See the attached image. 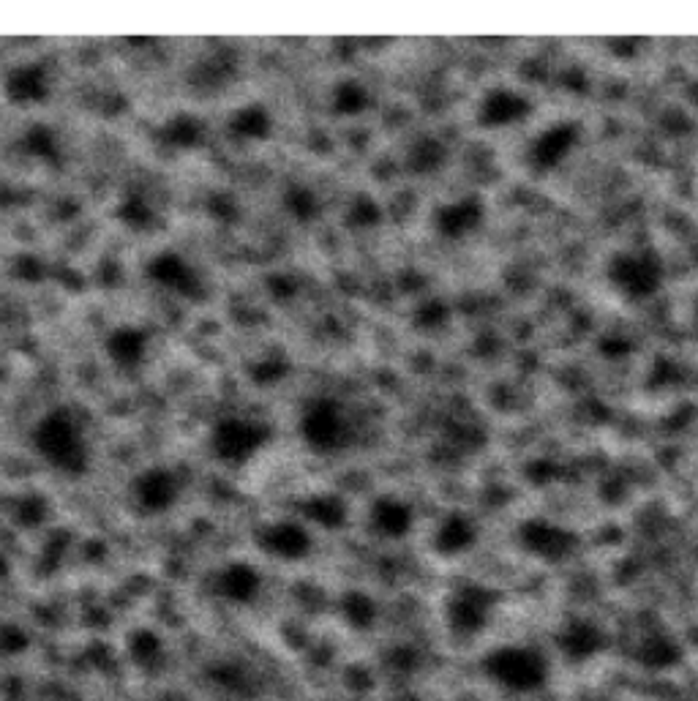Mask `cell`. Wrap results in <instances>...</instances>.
<instances>
[{
	"label": "cell",
	"instance_id": "1",
	"mask_svg": "<svg viewBox=\"0 0 698 701\" xmlns=\"http://www.w3.org/2000/svg\"><path fill=\"white\" fill-rule=\"evenodd\" d=\"M33 451L66 478H82L90 470V442L80 418L69 407L44 412L33 426Z\"/></svg>",
	"mask_w": 698,
	"mask_h": 701
},
{
	"label": "cell",
	"instance_id": "2",
	"mask_svg": "<svg viewBox=\"0 0 698 701\" xmlns=\"http://www.w3.org/2000/svg\"><path fill=\"white\" fill-rule=\"evenodd\" d=\"M483 671L494 685L510 693L540 691L549 680V661L543 652L524 644H505L483 658Z\"/></svg>",
	"mask_w": 698,
	"mask_h": 701
},
{
	"label": "cell",
	"instance_id": "3",
	"mask_svg": "<svg viewBox=\"0 0 698 701\" xmlns=\"http://www.w3.org/2000/svg\"><path fill=\"white\" fill-rule=\"evenodd\" d=\"M273 440V429L260 418L227 415L210 431V451L227 467H243L257 459Z\"/></svg>",
	"mask_w": 698,
	"mask_h": 701
},
{
	"label": "cell",
	"instance_id": "4",
	"mask_svg": "<svg viewBox=\"0 0 698 701\" xmlns=\"http://www.w3.org/2000/svg\"><path fill=\"white\" fill-rule=\"evenodd\" d=\"M300 437L306 448L320 456H333L349 448L352 442V421L339 399L320 396L306 404L300 415Z\"/></svg>",
	"mask_w": 698,
	"mask_h": 701
},
{
	"label": "cell",
	"instance_id": "5",
	"mask_svg": "<svg viewBox=\"0 0 698 701\" xmlns=\"http://www.w3.org/2000/svg\"><path fill=\"white\" fill-rule=\"evenodd\" d=\"M502 595L489 584L467 581L450 592L445 601V622L456 636H478L483 628H489L491 617L497 611Z\"/></svg>",
	"mask_w": 698,
	"mask_h": 701
},
{
	"label": "cell",
	"instance_id": "6",
	"mask_svg": "<svg viewBox=\"0 0 698 701\" xmlns=\"http://www.w3.org/2000/svg\"><path fill=\"white\" fill-rule=\"evenodd\" d=\"M609 281L630 301H649L658 295L666 268L655 251H619L609 262Z\"/></svg>",
	"mask_w": 698,
	"mask_h": 701
},
{
	"label": "cell",
	"instance_id": "7",
	"mask_svg": "<svg viewBox=\"0 0 698 701\" xmlns=\"http://www.w3.org/2000/svg\"><path fill=\"white\" fill-rule=\"evenodd\" d=\"M519 543L529 557L557 565L576 551L579 538H576V532H570L568 527L554 524L549 519H527L519 527Z\"/></svg>",
	"mask_w": 698,
	"mask_h": 701
},
{
	"label": "cell",
	"instance_id": "8",
	"mask_svg": "<svg viewBox=\"0 0 698 701\" xmlns=\"http://www.w3.org/2000/svg\"><path fill=\"white\" fill-rule=\"evenodd\" d=\"M180 491V478L170 467H148L131 483V500L145 516H161L178 505Z\"/></svg>",
	"mask_w": 698,
	"mask_h": 701
},
{
	"label": "cell",
	"instance_id": "9",
	"mask_svg": "<svg viewBox=\"0 0 698 701\" xmlns=\"http://www.w3.org/2000/svg\"><path fill=\"white\" fill-rule=\"evenodd\" d=\"M257 546L268 557L281 562H300L314 551V538L306 524L292 519L270 521L257 532Z\"/></svg>",
	"mask_w": 698,
	"mask_h": 701
},
{
	"label": "cell",
	"instance_id": "10",
	"mask_svg": "<svg viewBox=\"0 0 698 701\" xmlns=\"http://www.w3.org/2000/svg\"><path fill=\"white\" fill-rule=\"evenodd\" d=\"M150 281H156L164 290L175 292L180 298L189 301H202L205 298V284L197 268L186 257H180L178 251H161L148 262Z\"/></svg>",
	"mask_w": 698,
	"mask_h": 701
},
{
	"label": "cell",
	"instance_id": "11",
	"mask_svg": "<svg viewBox=\"0 0 698 701\" xmlns=\"http://www.w3.org/2000/svg\"><path fill=\"white\" fill-rule=\"evenodd\" d=\"M557 650L570 666H581L606 650V631L587 617H573L557 633Z\"/></svg>",
	"mask_w": 698,
	"mask_h": 701
},
{
	"label": "cell",
	"instance_id": "12",
	"mask_svg": "<svg viewBox=\"0 0 698 701\" xmlns=\"http://www.w3.org/2000/svg\"><path fill=\"white\" fill-rule=\"evenodd\" d=\"M3 96L17 107H33L50 99V69L44 63H20L3 74Z\"/></svg>",
	"mask_w": 698,
	"mask_h": 701
},
{
	"label": "cell",
	"instance_id": "13",
	"mask_svg": "<svg viewBox=\"0 0 698 701\" xmlns=\"http://www.w3.org/2000/svg\"><path fill=\"white\" fill-rule=\"evenodd\" d=\"M581 129L576 123H554L543 129L529 148V161L538 172L557 170L576 145H579Z\"/></svg>",
	"mask_w": 698,
	"mask_h": 701
},
{
	"label": "cell",
	"instance_id": "14",
	"mask_svg": "<svg viewBox=\"0 0 698 701\" xmlns=\"http://www.w3.org/2000/svg\"><path fill=\"white\" fill-rule=\"evenodd\" d=\"M486 219V205L480 197H461V200L445 202L434 213V230L445 241H461L478 230Z\"/></svg>",
	"mask_w": 698,
	"mask_h": 701
},
{
	"label": "cell",
	"instance_id": "15",
	"mask_svg": "<svg viewBox=\"0 0 698 701\" xmlns=\"http://www.w3.org/2000/svg\"><path fill=\"white\" fill-rule=\"evenodd\" d=\"M213 590L232 606H251L262 595V576L249 562H230L216 573Z\"/></svg>",
	"mask_w": 698,
	"mask_h": 701
},
{
	"label": "cell",
	"instance_id": "16",
	"mask_svg": "<svg viewBox=\"0 0 698 701\" xmlns=\"http://www.w3.org/2000/svg\"><path fill=\"white\" fill-rule=\"evenodd\" d=\"M532 110V104L524 93L510 88H491L478 107V123L483 129H505L513 123L524 121Z\"/></svg>",
	"mask_w": 698,
	"mask_h": 701
},
{
	"label": "cell",
	"instance_id": "17",
	"mask_svg": "<svg viewBox=\"0 0 698 701\" xmlns=\"http://www.w3.org/2000/svg\"><path fill=\"white\" fill-rule=\"evenodd\" d=\"M104 352L118 371H137L148 352V331L137 325H118L104 339Z\"/></svg>",
	"mask_w": 698,
	"mask_h": 701
},
{
	"label": "cell",
	"instance_id": "18",
	"mask_svg": "<svg viewBox=\"0 0 698 701\" xmlns=\"http://www.w3.org/2000/svg\"><path fill=\"white\" fill-rule=\"evenodd\" d=\"M369 524L379 538L401 541V538H407L409 532H412L415 511H412L409 502L399 500V497H379V500L371 505Z\"/></svg>",
	"mask_w": 698,
	"mask_h": 701
},
{
	"label": "cell",
	"instance_id": "19",
	"mask_svg": "<svg viewBox=\"0 0 698 701\" xmlns=\"http://www.w3.org/2000/svg\"><path fill=\"white\" fill-rule=\"evenodd\" d=\"M475 543H478V527H475V521L469 519V516H464V513H448L445 519L439 521L431 546H434V551H437L439 557L453 560V557L467 554Z\"/></svg>",
	"mask_w": 698,
	"mask_h": 701
},
{
	"label": "cell",
	"instance_id": "20",
	"mask_svg": "<svg viewBox=\"0 0 698 701\" xmlns=\"http://www.w3.org/2000/svg\"><path fill=\"white\" fill-rule=\"evenodd\" d=\"M126 652H129L131 663L137 669L148 671V674H156L167 663V644L153 628L131 631L129 641H126Z\"/></svg>",
	"mask_w": 698,
	"mask_h": 701
},
{
	"label": "cell",
	"instance_id": "21",
	"mask_svg": "<svg viewBox=\"0 0 698 701\" xmlns=\"http://www.w3.org/2000/svg\"><path fill=\"white\" fill-rule=\"evenodd\" d=\"M682 661L679 644L666 633H649L636 647V663L647 671H671Z\"/></svg>",
	"mask_w": 698,
	"mask_h": 701
},
{
	"label": "cell",
	"instance_id": "22",
	"mask_svg": "<svg viewBox=\"0 0 698 701\" xmlns=\"http://www.w3.org/2000/svg\"><path fill=\"white\" fill-rule=\"evenodd\" d=\"M238 71V63H235V55L227 50H216L205 55L202 61L194 63L189 80L197 85V88H221L235 77Z\"/></svg>",
	"mask_w": 698,
	"mask_h": 701
},
{
	"label": "cell",
	"instance_id": "23",
	"mask_svg": "<svg viewBox=\"0 0 698 701\" xmlns=\"http://www.w3.org/2000/svg\"><path fill=\"white\" fill-rule=\"evenodd\" d=\"M339 614L352 631H371L379 620V606L369 592L347 590L341 595Z\"/></svg>",
	"mask_w": 698,
	"mask_h": 701
},
{
	"label": "cell",
	"instance_id": "24",
	"mask_svg": "<svg viewBox=\"0 0 698 701\" xmlns=\"http://www.w3.org/2000/svg\"><path fill=\"white\" fill-rule=\"evenodd\" d=\"M208 680L232 696H251V691L257 688L254 671L240 661L213 663V666H208Z\"/></svg>",
	"mask_w": 698,
	"mask_h": 701
},
{
	"label": "cell",
	"instance_id": "25",
	"mask_svg": "<svg viewBox=\"0 0 698 701\" xmlns=\"http://www.w3.org/2000/svg\"><path fill=\"white\" fill-rule=\"evenodd\" d=\"M303 516L322 530H339L347 524V505L336 494H317L303 502Z\"/></svg>",
	"mask_w": 698,
	"mask_h": 701
},
{
	"label": "cell",
	"instance_id": "26",
	"mask_svg": "<svg viewBox=\"0 0 698 701\" xmlns=\"http://www.w3.org/2000/svg\"><path fill=\"white\" fill-rule=\"evenodd\" d=\"M161 142L170 148H178V151H191L202 142V123L194 115L178 112L161 126Z\"/></svg>",
	"mask_w": 698,
	"mask_h": 701
},
{
	"label": "cell",
	"instance_id": "27",
	"mask_svg": "<svg viewBox=\"0 0 698 701\" xmlns=\"http://www.w3.org/2000/svg\"><path fill=\"white\" fill-rule=\"evenodd\" d=\"M445 161H448V151L437 137H420L412 142L407 153V167L418 175H431V172L442 170Z\"/></svg>",
	"mask_w": 698,
	"mask_h": 701
},
{
	"label": "cell",
	"instance_id": "28",
	"mask_svg": "<svg viewBox=\"0 0 698 701\" xmlns=\"http://www.w3.org/2000/svg\"><path fill=\"white\" fill-rule=\"evenodd\" d=\"M230 126L243 140H268L270 131H273V118L262 104H249V107H240L235 112Z\"/></svg>",
	"mask_w": 698,
	"mask_h": 701
},
{
	"label": "cell",
	"instance_id": "29",
	"mask_svg": "<svg viewBox=\"0 0 698 701\" xmlns=\"http://www.w3.org/2000/svg\"><path fill=\"white\" fill-rule=\"evenodd\" d=\"M369 107V91L366 85H360L355 80H344L333 88V110L344 115V118H352V115H360V112Z\"/></svg>",
	"mask_w": 698,
	"mask_h": 701
},
{
	"label": "cell",
	"instance_id": "30",
	"mask_svg": "<svg viewBox=\"0 0 698 701\" xmlns=\"http://www.w3.org/2000/svg\"><path fill=\"white\" fill-rule=\"evenodd\" d=\"M284 208L298 221H311L320 213V202L314 197V191L306 186H290L284 194Z\"/></svg>",
	"mask_w": 698,
	"mask_h": 701
},
{
	"label": "cell",
	"instance_id": "31",
	"mask_svg": "<svg viewBox=\"0 0 698 701\" xmlns=\"http://www.w3.org/2000/svg\"><path fill=\"white\" fill-rule=\"evenodd\" d=\"M30 633L17 625V622H3L0 625V655L6 658H17L30 650Z\"/></svg>",
	"mask_w": 698,
	"mask_h": 701
},
{
	"label": "cell",
	"instance_id": "32",
	"mask_svg": "<svg viewBox=\"0 0 698 701\" xmlns=\"http://www.w3.org/2000/svg\"><path fill=\"white\" fill-rule=\"evenodd\" d=\"M25 145H28V151L33 153V156H39V159H58V140H55V131L47 129V126H33V129H28Z\"/></svg>",
	"mask_w": 698,
	"mask_h": 701
},
{
	"label": "cell",
	"instance_id": "33",
	"mask_svg": "<svg viewBox=\"0 0 698 701\" xmlns=\"http://www.w3.org/2000/svg\"><path fill=\"white\" fill-rule=\"evenodd\" d=\"M120 219L126 221L129 227H137V230H142V227H148L150 221H153V208L148 205V200L145 197H126V200L120 202Z\"/></svg>",
	"mask_w": 698,
	"mask_h": 701
},
{
	"label": "cell",
	"instance_id": "34",
	"mask_svg": "<svg viewBox=\"0 0 698 701\" xmlns=\"http://www.w3.org/2000/svg\"><path fill=\"white\" fill-rule=\"evenodd\" d=\"M47 513H50L47 500H41L39 494L22 497V500L17 502V508H14V516H17V521H20L22 527H39L41 521L47 519Z\"/></svg>",
	"mask_w": 698,
	"mask_h": 701
},
{
	"label": "cell",
	"instance_id": "35",
	"mask_svg": "<svg viewBox=\"0 0 698 701\" xmlns=\"http://www.w3.org/2000/svg\"><path fill=\"white\" fill-rule=\"evenodd\" d=\"M379 219H382V208H379L371 197H358V200L352 202V208H349L347 213L349 224H352V227H360V230L374 227V224H379Z\"/></svg>",
	"mask_w": 698,
	"mask_h": 701
},
{
	"label": "cell",
	"instance_id": "36",
	"mask_svg": "<svg viewBox=\"0 0 698 701\" xmlns=\"http://www.w3.org/2000/svg\"><path fill=\"white\" fill-rule=\"evenodd\" d=\"M448 317H450V309L442 301L423 303V306L415 311V322H418L420 328H426V331L442 328V325L448 322Z\"/></svg>",
	"mask_w": 698,
	"mask_h": 701
},
{
	"label": "cell",
	"instance_id": "37",
	"mask_svg": "<svg viewBox=\"0 0 698 701\" xmlns=\"http://www.w3.org/2000/svg\"><path fill=\"white\" fill-rule=\"evenodd\" d=\"M679 380H682V371L669 358H658V363L649 371V388H666V385H674Z\"/></svg>",
	"mask_w": 698,
	"mask_h": 701
},
{
	"label": "cell",
	"instance_id": "38",
	"mask_svg": "<svg viewBox=\"0 0 698 701\" xmlns=\"http://www.w3.org/2000/svg\"><path fill=\"white\" fill-rule=\"evenodd\" d=\"M598 350L603 358L619 361V358H625V355L633 350V344H630L628 336H622V333H609V336H603V339H600Z\"/></svg>",
	"mask_w": 698,
	"mask_h": 701
},
{
	"label": "cell",
	"instance_id": "39",
	"mask_svg": "<svg viewBox=\"0 0 698 701\" xmlns=\"http://www.w3.org/2000/svg\"><path fill=\"white\" fill-rule=\"evenodd\" d=\"M418 652H415V647H396V650L390 652V663L396 666L399 671H412L415 666H418Z\"/></svg>",
	"mask_w": 698,
	"mask_h": 701
},
{
	"label": "cell",
	"instance_id": "40",
	"mask_svg": "<svg viewBox=\"0 0 698 701\" xmlns=\"http://www.w3.org/2000/svg\"><path fill=\"white\" fill-rule=\"evenodd\" d=\"M399 701H426L423 696H418V693H404Z\"/></svg>",
	"mask_w": 698,
	"mask_h": 701
}]
</instances>
